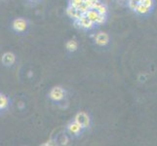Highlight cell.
<instances>
[{"instance_id":"1","label":"cell","mask_w":157,"mask_h":146,"mask_svg":"<svg viewBox=\"0 0 157 146\" xmlns=\"http://www.w3.org/2000/svg\"><path fill=\"white\" fill-rule=\"evenodd\" d=\"M74 121H76L82 128H88L90 126V117L84 112H79L75 116Z\"/></svg>"},{"instance_id":"2","label":"cell","mask_w":157,"mask_h":146,"mask_svg":"<svg viewBox=\"0 0 157 146\" xmlns=\"http://www.w3.org/2000/svg\"><path fill=\"white\" fill-rule=\"evenodd\" d=\"M66 13H67V15L68 16V17H69L70 19H72V20H74V21H78V20H80V18L84 15L77 7L70 6V5L67 8Z\"/></svg>"},{"instance_id":"3","label":"cell","mask_w":157,"mask_h":146,"mask_svg":"<svg viewBox=\"0 0 157 146\" xmlns=\"http://www.w3.org/2000/svg\"><path fill=\"white\" fill-rule=\"evenodd\" d=\"M49 96L52 100H55V101H59L63 99L64 96V92L63 90L61 88V87H54L50 94H49Z\"/></svg>"},{"instance_id":"4","label":"cell","mask_w":157,"mask_h":146,"mask_svg":"<svg viewBox=\"0 0 157 146\" xmlns=\"http://www.w3.org/2000/svg\"><path fill=\"white\" fill-rule=\"evenodd\" d=\"M76 24L81 28H84V29H91V28H93V26H94L93 21H92L88 17H86L85 15H83L82 17L80 18V20L76 21Z\"/></svg>"},{"instance_id":"5","label":"cell","mask_w":157,"mask_h":146,"mask_svg":"<svg viewBox=\"0 0 157 146\" xmlns=\"http://www.w3.org/2000/svg\"><path fill=\"white\" fill-rule=\"evenodd\" d=\"M95 41L99 46H105L109 41V37L105 32H99L95 37Z\"/></svg>"},{"instance_id":"6","label":"cell","mask_w":157,"mask_h":146,"mask_svg":"<svg viewBox=\"0 0 157 146\" xmlns=\"http://www.w3.org/2000/svg\"><path fill=\"white\" fill-rule=\"evenodd\" d=\"M26 26H28V24H26L25 20L24 19H17L13 23V28L19 32L25 31L26 29Z\"/></svg>"},{"instance_id":"7","label":"cell","mask_w":157,"mask_h":146,"mask_svg":"<svg viewBox=\"0 0 157 146\" xmlns=\"http://www.w3.org/2000/svg\"><path fill=\"white\" fill-rule=\"evenodd\" d=\"M83 128L81 127L79 124L76 122V121H74V122H71L69 124V125L67 126V131L69 133H71V134H74V136H76V134H78L80 132H81V129H82Z\"/></svg>"},{"instance_id":"8","label":"cell","mask_w":157,"mask_h":146,"mask_svg":"<svg viewBox=\"0 0 157 146\" xmlns=\"http://www.w3.org/2000/svg\"><path fill=\"white\" fill-rule=\"evenodd\" d=\"M2 62L4 66H12L15 62V56L12 53H5L2 57Z\"/></svg>"},{"instance_id":"9","label":"cell","mask_w":157,"mask_h":146,"mask_svg":"<svg viewBox=\"0 0 157 146\" xmlns=\"http://www.w3.org/2000/svg\"><path fill=\"white\" fill-rule=\"evenodd\" d=\"M84 15L86 16V17H88L92 21H93L94 24L97 23V21H98V19L100 17L99 12L97 10H95V9H89Z\"/></svg>"},{"instance_id":"10","label":"cell","mask_w":157,"mask_h":146,"mask_svg":"<svg viewBox=\"0 0 157 146\" xmlns=\"http://www.w3.org/2000/svg\"><path fill=\"white\" fill-rule=\"evenodd\" d=\"M91 9H95V10H97V11L99 12V14H101V15H105L106 12H107V8H106V6H105V4L101 3L100 1H99V2H97Z\"/></svg>"},{"instance_id":"11","label":"cell","mask_w":157,"mask_h":146,"mask_svg":"<svg viewBox=\"0 0 157 146\" xmlns=\"http://www.w3.org/2000/svg\"><path fill=\"white\" fill-rule=\"evenodd\" d=\"M150 9H151V8H149V7H147V6H145V5H143V4H140H140L138 5V7H137V9H136V11H135V12H137V13L140 14V15H145V14L149 13Z\"/></svg>"},{"instance_id":"12","label":"cell","mask_w":157,"mask_h":146,"mask_svg":"<svg viewBox=\"0 0 157 146\" xmlns=\"http://www.w3.org/2000/svg\"><path fill=\"white\" fill-rule=\"evenodd\" d=\"M77 47H78V44L77 42L75 40H69L67 43V49L69 51V52H74L77 50Z\"/></svg>"},{"instance_id":"13","label":"cell","mask_w":157,"mask_h":146,"mask_svg":"<svg viewBox=\"0 0 157 146\" xmlns=\"http://www.w3.org/2000/svg\"><path fill=\"white\" fill-rule=\"evenodd\" d=\"M140 1H142V0H128V6L131 10L136 11L138 5L140 3Z\"/></svg>"},{"instance_id":"14","label":"cell","mask_w":157,"mask_h":146,"mask_svg":"<svg viewBox=\"0 0 157 146\" xmlns=\"http://www.w3.org/2000/svg\"><path fill=\"white\" fill-rule=\"evenodd\" d=\"M8 105V99L6 97V95H0V109H5Z\"/></svg>"},{"instance_id":"15","label":"cell","mask_w":157,"mask_h":146,"mask_svg":"<svg viewBox=\"0 0 157 146\" xmlns=\"http://www.w3.org/2000/svg\"><path fill=\"white\" fill-rule=\"evenodd\" d=\"M80 11H81V12H82L83 14H85L86 12H87V11L89 10V9H91L90 8V6H89V5L87 4V3H86V1H84L82 4H81V5H79V6L77 7Z\"/></svg>"},{"instance_id":"16","label":"cell","mask_w":157,"mask_h":146,"mask_svg":"<svg viewBox=\"0 0 157 146\" xmlns=\"http://www.w3.org/2000/svg\"><path fill=\"white\" fill-rule=\"evenodd\" d=\"M85 0H69V5L73 7H78L79 5H81Z\"/></svg>"},{"instance_id":"17","label":"cell","mask_w":157,"mask_h":146,"mask_svg":"<svg viewBox=\"0 0 157 146\" xmlns=\"http://www.w3.org/2000/svg\"><path fill=\"white\" fill-rule=\"evenodd\" d=\"M153 3H154L153 0H142V1H140V4L145 5V6H147L149 8H152Z\"/></svg>"},{"instance_id":"18","label":"cell","mask_w":157,"mask_h":146,"mask_svg":"<svg viewBox=\"0 0 157 146\" xmlns=\"http://www.w3.org/2000/svg\"><path fill=\"white\" fill-rule=\"evenodd\" d=\"M105 21V15H101L100 14V17L98 19V21H97V24H102Z\"/></svg>"},{"instance_id":"19","label":"cell","mask_w":157,"mask_h":146,"mask_svg":"<svg viewBox=\"0 0 157 146\" xmlns=\"http://www.w3.org/2000/svg\"><path fill=\"white\" fill-rule=\"evenodd\" d=\"M85 1H86V3H87V4L89 5V6H90V8H92L97 2H99L100 0H85Z\"/></svg>"}]
</instances>
